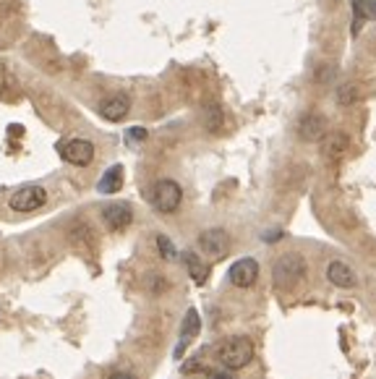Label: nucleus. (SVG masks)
I'll use <instances>...</instances> for the list:
<instances>
[{"instance_id":"21","label":"nucleus","mask_w":376,"mask_h":379,"mask_svg":"<svg viewBox=\"0 0 376 379\" xmlns=\"http://www.w3.org/2000/svg\"><path fill=\"white\" fill-rule=\"evenodd\" d=\"M107 379H136L133 374H129V371H115V374H110Z\"/></svg>"},{"instance_id":"2","label":"nucleus","mask_w":376,"mask_h":379,"mask_svg":"<svg viewBox=\"0 0 376 379\" xmlns=\"http://www.w3.org/2000/svg\"><path fill=\"white\" fill-rule=\"evenodd\" d=\"M274 285L277 288H293L306 277V261L301 254H285L274 261V270H272Z\"/></svg>"},{"instance_id":"14","label":"nucleus","mask_w":376,"mask_h":379,"mask_svg":"<svg viewBox=\"0 0 376 379\" xmlns=\"http://www.w3.org/2000/svg\"><path fill=\"white\" fill-rule=\"evenodd\" d=\"M183 261H186L188 275H191V280H194V283H199V285L207 283V277H209V267L199 259V254L186 251V254H183Z\"/></svg>"},{"instance_id":"11","label":"nucleus","mask_w":376,"mask_h":379,"mask_svg":"<svg viewBox=\"0 0 376 379\" xmlns=\"http://www.w3.org/2000/svg\"><path fill=\"white\" fill-rule=\"evenodd\" d=\"M199 330H201L199 311H196V308H188L183 327H180V340H178V348H176V358H180V353H183L188 345H191V340L199 335Z\"/></svg>"},{"instance_id":"17","label":"nucleus","mask_w":376,"mask_h":379,"mask_svg":"<svg viewBox=\"0 0 376 379\" xmlns=\"http://www.w3.org/2000/svg\"><path fill=\"white\" fill-rule=\"evenodd\" d=\"M358 97H361V92H358V86H355V84H342L340 92H337L340 105H350V102H358Z\"/></svg>"},{"instance_id":"12","label":"nucleus","mask_w":376,"mask_h":379,"mask_svg":"<svg viewBox=\"0 0 376 379\" xmlns=\"http://www.w3.org/2000/svg\"><path fill=\"white\" fill-rule=\"evenodd\" d=\"M327 280L335 285V288H355V285H358L355 272H352L345 261H332V264H329Z\"/></svg>"},{"instance_id":"5","label":"nucleus","mask_w":376,"mask_h":379,"mask_svg":"<svg viewBox=\"0 0 376 379\" xmlns=\"http://www.w3.org/2000/svg\"><path fill=\"white\" fill-rule=\"evenodd\" d=\"M199 249L209 257V259H223L230 251V236L223 228H209L199 236Z\"/></svg>"},{"instance_id":"16","label":"nucleus","mask_w":376,"mask_h":379,"mask_svg":"<svg viewBox=\"0 0 376 379\" xmlns=\"http://www.w3.org/2000/svg\"><path fill=\"white\" fill-rule=\"evenodd\" d=\"M348 149V136L345 133H332L327 142V157H340Z\"/></svg>"},{"instance_id":"8","label":"nucleus","mask_w":376,"mask_h":379,"mask_svg":"<svg viewBox=\"0 0 376 379\" xmlns=\"http://www.w3.org/2000/svg\"><path fill=\"white\" fill-rule=\"evenodd\" d=\"M298 136L303 142H321L327 136V118L321 113H308L298 123Z\"/></svg>"},{"instance_id":"20","label":"nucleus","mask_w":376,"mask_h":379,"mask_svg":"<svg viewBox=\"0 0 376 379\" xmlns=\"http://www.w3.org/2000/svg\"><path fill=\"white\" fill-rule=\"evenodd\" d=\"M209 379H235V374L230 369H223V371H209Z\"/></svg>"},{"instance_id":"9","label":"nucleus","mask_w":376,"mask_h":379,"mask_svg":"<svg viewBox=\"0 0 376 379\" xmlns=\"http://www.w3.org/2000/svg\"><path fill=\"white\" fill-rule=\"evenodd\" d=\"M102 220H105V225L110 230H123V228H129L133 223V210L126 202H113L102 210Z\"/></svg>"},{"instance_id":"18","label":"nucleus","mask_w":376,"mask_h":379,"mask_svg":"<svg viewBox=\"0 0 376 379\" xmlns=\"http://www.w3.org/2000/svg\"><path fill=\"white\" fill-rule=\"evenodd\" d=\"M157 249H160V254H162V259L173 261L178 257L176 246H173V241L167 236H157Z\"/></svg>"},{"instance_id":"7","label":"nucleus","mask_w":376,"mask_h":379,"mask_svg":"<svg viewBox=\"0 0 376 379\" xmlns=\"http://www.w3.org/2000/svg\"><path fill=\"white\" fill-rule=\"evenodd\" d=\"M227 280L235 285V288H251V285L258 280V261L246 257V259H238L227 270Z\"/></svg>"},{"instance_id":"19","label":"nucleus","mask_w":376,"mask_h":379,"mask_svg":"<svg viewBox=\"0 0 376 379\" xmlns=\"http://www.w3.org/2000/svg\"><path fill=\"white\" fill-rule=\"evenodd\" d=\"M144 139H147V129H141V126H133V129L126 131V142L139 144V142H144Z\"/></svg>"},{"instance_id":"1","label":"nucleus","mask_w":376,"mask_h":379,"mask_svg":"<svg viewBox=\"0 0 376 379\" xmlns=\"http://www.w3.org/2000/svg\"><path fill=\"white\" fill-rule=\"evenodd\" d=\"M217 358H220L223 369L238 371V369L251 364V358H254V343H251L248 338H230V340H225V343L217 348Z\"/></svg>"},{"instance_id":"4","label":"nucleus","mask_w":376,"mask_h":379,"mask_svg":"<svg viewBox=\"0 0 376 379\" xmlns=\"http://www.w3.org/2000/svg\"><path fill=\"white\" fill-rule=\"evenodd\" d=\"M47 202V191L42 189V186H24V189H19L16 194L11 196V210L13 212H37L39 207H45Z\"/></svg>"},{"instance_id":"6","label":"nucleus","mask_w":376,"mask_h":379,"mask_svg":"<svg viewBox=\"0 0 376 379\" xmlns=\"http://www.w3.org/2000/svg\"><path fill=\"white\" fill-rule=\"evenodd\" d=\"M60 154H63V160L70 163V165L76 167H86L92 165L94 160V144L89 139H70L60 147Z\"/></svg>"},{"instance_id":"3","label":"nucleus","mask_w":376,"mask_h":379,"mask_svg":"<svg viewBox=\"0 0 376 379\" xmlns=\"http://www.w3.org/2000/svg\"><path fill=\"white\" fill-rule=\"evenodd\" d=\"M183 202V189L178 186L173 178H162V181H157L152 189V207L157 212L162 214H170L176 212L178 207Z\"/></svg>"},{"instance_id":"15","label":"nucleus","mask_w":376,"mask_h":379,"mask_svg":"<svg viewBox=\"0 0 376 379\" xmlns=\"http://www.w3.org/2000/svg\"><path fill=\"white\" fill-rule=\"evenodd\" d=\"M223 120H225V115L217 105H212L204 110V126H207V131H212V133H217V131L223 129Z\"/></svg>"},{"instance_id":"10","label":"nucleus","mask_w":376,"mask_h":379,"mask_svg":"<svg viewBox=\"0 0 376 379\" xmlns=\"http://www.w3.org/2000/svg\"><path fill=\"white\" fill-rule=\"evenodd\" d=\"M129 110H131L129 95H113V97H107V100L100 102V115H102L105 120H113V123L126 118Z\"/></svg>"},{"instance_id":"13","label":"nucleus","mask_w":376,"mask_h":379,"mask_svg":"<svg viewBox=\"0 0 376 379\" xmlns=\"http://www.w3.org/2000/svg\"><path fill=\"white\" fill-rule=\"evenodd\" d=\"M120 186H123V167L113 165L102 173L100 183H97V191H100V194H118Z\"/></svg>"}]
</instances>
